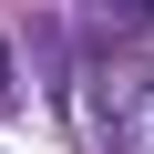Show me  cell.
Returning <instances> with one entry per match:
<instances>
[{
    "mask_svg": "<svg viewBox=\"0 0 154 154\" xmlns=\"http://www.w3.org/2000/svg\"><path fill=\"white\" fill-rule=\"evenodd\" d=\"M0 93H11V41H0Z\"/></svg>",
    "mask_w": 154,
    "mask_h": 154,
    "instance_id": "cell-2",
    "label": "cell"
},
{
    "mask_svg": "<svg viewBox=\"0 0 154 154\" xmlns=\"http://www.w3.org/2000/svg\"><path fill=\"white\" fill-rule=\"evenodd\" d=\"M113 21L123 31H154V0H113Z\"/></svg>",
    "mask_w": 154,
    "mask_h": 154,
    "instance_id": "cell-1",
    "label": "cell"
}]
</instances>
